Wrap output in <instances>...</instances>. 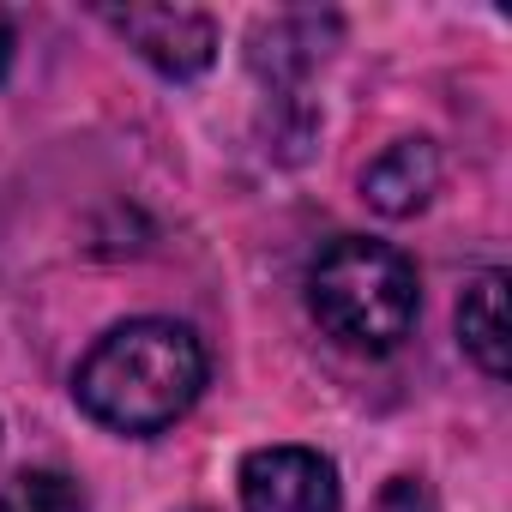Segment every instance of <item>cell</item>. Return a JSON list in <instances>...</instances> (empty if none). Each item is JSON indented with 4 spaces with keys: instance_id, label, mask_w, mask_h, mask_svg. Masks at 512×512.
Masks as SVG:
<instances>
[{
    "instance_id": "cell-9",
    "label": "cell",
    "mask_w": 512,
    "mask_h": 512,
    "mask_svg": "<svg viewBox=\"0 0 512 512\" xmlns=\"http://www.w3.org/2000/svg\"><path fill=\"white\" fill-rule=\"evenodd\" d=\"M7 67H13V19L0 13V79H7Z\"/></svg>"
},
{
    "instance_id": "cell-10",
    "label": "cell",
    "mask_w": 512,
    "mask_h": 512,
    "mask_svg": "<svg viewBox=\"0 0 512 512\" xmlns=\"http://www.w3.org/2000/svg\"><path fill=\"white\" fill-rule=\"evenodd\" d=\"M187 512H205V506H187Z\"/></svg>"
},
{
    "instance_id": "cell-6",
    "label": "cell",
    "mask_w": 512,
    "mask_h": 512,
    "mask_svg": "<svg viewBox=\"0 0 512 512\" xmlns=\"http://www.w3.org/2000/svg\"><path fill=\"white\" fill-rule=\"evenodd\" d=\"M440 187V151L434 139H398L362 169V199L380 217H416Z\"/></svg>"
},
{
    "instance_id": "cell-7",
    "label": "cell",
    "mask_w": 512,
    "mask_h": 512,
    "mask_svg": "<svg viewBox=\"0 0 512 512\" xmlns=\"http://www.w3.org/2000/svg\"><path fill=\"white\" fill-rule=\"evenodd\" d=\"M506 272H482L470 278L464 302H458V344L464 356L488 374V380H506Z\"/></svg>"
},
{
    "instance_id": "cell-3",
    "label": "cell",
    "mask_w": 512,
    "mask_h": 512,
    "mask_svg": "<svg viewBox=\"0 0 512 512\" xmlns=\"http://www.w3.org/2000/svg\"><path fill=\"white\" fill-rule=\"evenodd\" d=\"M241 512H344L338 464L314 446H253L235 470Z\"/></svg>"
},
{
    "instance_id": "cell-1",
    "label": "cell",
    "mask_w": 512,
    "mask_h": 512,
    "mask_svg": "<svg viewBox=\"0 0 512 512\" xmlns=\"http://www.w3.org/2000/svg\"><path fill=\"white\" fill-rule=\"evenodd\" d=\"M211 380V356L193 326L181 320H127L91 344L73 374V398L91 422L115 434H163L175 428Z\"/></svg>"
},
{
    "instance_id": "cell-4",
    "label": "cell",
    "mask_w": 512,
    "mask_h": 512,
    "mask_svg": "<svg viewBox=\"0 0 512 512\" xmlns=\"http://www.w3.org/2000/svg\"><path fill=\"white\" fill-rule=\"evenodd\" d=\"M103 25L163 79H199L217 61V19L199 7H103Z\"/></svg>"
},
{
    "instance_id": "cell-5",
    "label": "cell",
    "mask_w": 512,
    "mask_h": 512,
    "mask_svg": "<svg viewBox=\"0 0 512 512\" xmlns=\"http://www.w3.org/2000/svg\"><path fill=\"white\" fill-rule=\"evenodd\" d=\"M332 37H338V19L332 13H278V19L253 25L247 61H253V73L272 79V85H296L308 67L326 61Z\"/></svg>"
},
{
    "instance_id": "cell-8",
    "label": "cell",
    "mask_w": 512,
    "mask_h": 512,
    "mask_svg": "<svg viewBox=\"0 0 512 512\" xmlns=\"http://www.w3.org/2000/svg\"><path fill=\"white\" fill-rule=\"evenodd\" d=\"M0 512H91L67 470H19L0 482Z\"/></svg>"
},
{
    "instance_id": "cell-2",
    "label": "cell",
    "mask_w": 512,
    "mask_h": 512,
    "mask_svg": "<svg viewBox=\"0 0 512 512\" xmlns=\"http://www.w3.org/2000/svg\"><path fill=\"white\" fill-rule=\"evenodd\" d=\"M308 314L320 332L356 356H386L410 338L422 314V284L410 253L374 235H338L308 266Z\"/></svg>"
}]
</instances>
